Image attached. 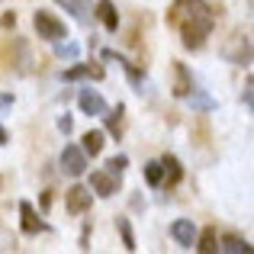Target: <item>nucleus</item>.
I'll list each match as a JSON object with an SVG mask.
<instances>
[{
    "label": "nucleus",
    "mask_w": 254,
    "mask_h": 254,
    "mask_svg": "<svg viewBox=\"0 0 254 254\" xmlns=\"http://www.w3.org/2000/svg\"><path fill=\"white\" fill-rule=\"evenodd\" d=\"M168 23L180 29L184 49L196 52L203 49V42L216 26V6H209L206 0H174L168 10Z\"/></svg>",
    "instance_id": "1"
},
{
    "label": "nucleus",
    "mask_w": 254,
    "mask_h": 254,
    "mask_svg": "<svg viewBox=\"0 0 254 254\" xmlns=\"http://www.w3.org/2000/svg\"><path fill=\"white\" fill-rule=\"evenodd\" d=\"M32 26H36L39 39H45V42H58V39H68V26H64L62 19L55 16V13H49V10H39L36 16H32Z\"/></svg>",
    "instance_id": "2"
},
{
    "label": "nucleus",
    "mask_w": 254,
    "mask_h": 254,
    "mask_svg": "<svg viewBox=\"0 0 254 254\" xmlns=\"http://www.w3.org/2000/svg\"><path fill=\"white\" fill-rule=\"evenodd\" d=\"M26 58V45L23 39H3L0 42V68L10 71V68H19V62Z\"/></svg>",
    "instance_id": "3"
},
{
    "label": "nucleus",
    "mask_w": 254,
    "mask_h": 254,
    "mask_svg": "<svg viewBox=\"0 0 254 254\" xmlns=\"http://www.w3.org/2000/svg\"><path fill=\"white\" fill-rule=\"evenodd\" d=\"M62 171L68 174V177H81V174L87 171V155L77 145H64L62 151Z\"/></svg>",
    "instance_id": "4"
},
{
    "label": "nucleus",
    "mask_w": 254,
    "mask_h": 254,
    "mask_svg": "<svg viewBox=\"0 0 254 254\" xmlns=\"http://www.w3.org/2000/svg\"><path fill=\"white\" fill-rule=\"evenodd\" d=\"M64 206H68V212H74V216L87 212L90 209V190H87V187H71V190L64 193Z\"/></svg>",
    "instance_id": "5"
},
{
    "label": "nucleus",
    "mask_w": 254,
    "mask_h": 254,
    "mask_svg": "<svg viewBox=\"0 0 254 254\" xmlns=\"http://www.w3.org/2000/svg\"><path fill=\"white\" fill-rule=\"evenodd\" d=\"M232 49H225V55L232 58V62L235 64H248L251 62V39L245 36V32H235V36H232Z\"/></svg>",
    "instance_id": "6"
},
{
    "label": "nucleus",
    "mask_w": 254,
    "mask_h": 254,
    "mask_svg": "<svg viewBox=\"0 0 254 254\" xmlns=\"http://www.w3.org/2000/svg\"><path fill=\"white\" fill-rule=\"evenodd\" d=\"M77 106H81V113H87V116H103L106 113V100L100 97L97 90H81Z\"/></svg>",
    "instance_id": "7"
},
{
    "label": "nucleus",
    "mask_w": 254,
    "mask_h": 254,
    "mask_svg": "<svg viewBox=\"0 0 254 254\" xmlns=\"http://www.w3.org/2000/svg\"><path fill=\"white\" fill-rule=\"evenodd\" d=\"M81 77H90V81H103L106 71L100 64H74V68L62 71V81H81Z\"/></svg>",
    "instance_id": "8"
},
{
    "label": "nucleus",
    "mask_w": 254,
    "mask_h": 254,
    "mask_svg": "<svg viewBox=\"0 0 254 254\" xmlns=\"http://www.w3.org/2000/svg\"><path fill=\"white\" fill-rule=\"evenodd\" d=\"M90 187L97 196H113V193L119 190V177H113V174H103V171H93L90 174Z\"/></svg>",
    "instance_id": "9"
},
{
    "label": "nucleus",
    "mask_w": 254,
    "mask_h": 254,
    "mask_svg": "<svg viewBox=\"0 0 254 254\" xmlns=\"http://www.w3.org/2000/svg\"><path fill=\"white\" fill-rule=\"evenodd\" d=\"M171 235L180 248H193V242H196V229H193L190 219H177V222L171 225Z\"/></svg>",
    "instance_id": "10"
},
{
    "label": "nucleus",
    "mask_w": 254,
    "mask_h": 254,
    "mask_svg": "<svg viewBox=\"0 0 254 254\" xmlns=\"http://www.w3.org/2000/svg\"><path fill=\"white\" fill-rule=\"evenodd\" d=\"M19 219H23V232H26V235H39V232L49 229V225H45L42 219L36 216V209H32V206L26 203V199L19 203Z\"/></svg>",
    "instance_id": "11"
},
{
    "label": "nucleus",
    "mask_w": 254,
    "mask_h": 254,
    "mask_svg": "<svg viewBox=\"0 0 254 254\" xmlns=\"http://www.w3.org/2000/svg\"><path fill=\"white\" fill-rule=\"evenodd\" d=\"M193 90V77L184 62H174V97H187Z\"/></svg>",
    "instance_id": "12"
},
{
    "label": "nucleus",
    "mask_w": 254,
    "mask_h": 254,
    "mask_svg": "<svg viewBox=\"0 0 254 254\" xmlns=\"http://www.w3.org/2000/svg\"><path fill=\"white\" fill-rule=\"evenodd\" d=\"M103 58H106V62H116V64H123V68H126V74H129V81L135 84V87H142V81H145V71H138L135 64L129 62V58H123L119 52H113V49H106V52H103Z\"/></svg>",
    "instance_id": "13"
},
{
    "label": "nucleus",
    "mask_w": 254,
    "mask_h": 254,
    "mask_svg": "<svg viewBox=\"0 0 254 254\" xmlns=\"http://www.w3.org/2000/svg\"><path fill=\"white\" fill-rule=\"evenodd\" d=\"M161 184H168V187H177L180 184V177H184V168H180V161L174 155H164L161 158Z\"/></svg>",
    "instance_id": "14"
},
{
    "label": "nucleus",
    "mask_w": 254,
    "mask_h": 254,
    "mask_svg": "<svg viewBox=\"0 0 254 254\" xmlns=\"http://www.w3.org/2000/svg\"><path fill=\"white\" fill-rule=\"evenodd\" d=\"M58 6H64V10L71 13V16L77 19V23H90V3H87V0H55Z\"/></svg>",
    "instance_id": "15"
},
{
    "label": "nucleus",
    "mask_w": 254,
    "mask_h": 254,
    "mask_svg": "<svg viewBox=\"0 0 254 254\" xmlns=\"http://www.w3.org/2000/svg\"><path fill=\"white\" fill-rule=\"evenodd\" d=\"M187 100H190V106H193V110H196V113H212V110H216V106H219L216 100L209 97V93L196 90V87H193V90L187 93Z\"/></svg>",
    "instance_id": "16"
},
{
    "label": "nucleus",
    "mask_w": 254,
    "mask_h": 254,
    "mask_svg": "<svg viewBox=\"0 0 254 254\" xmlns=\"http://www.w3.org/2000/svg\"><path fill=\"white\" fill-rule=\"evenodd\" d=\"M97 16L103 19V26L110 32H116V26H119V13H116V6H113V0H100L97 3Z\"/></svg>",
    "instance_id": "17"
},
{
    "label": "nucleus",
    "mask_w": 254,
    "mask_h": 254,
    "mask_svg": "<svg viewBox=\"0 0 254 254\" xmlns=\"http://www.w3.org/2000/svg\"><path fill=\"white\" fill-rule=\"evenodd\" d=\"M81 142H84V155H90V158H97L100 155V151H103V132H100V129H90V132H84V138H81Z\"/></svg>",
    "instance_id": "18"
},
{
    "label": "nucleus",
    "mask_w": 254,
    "mask_h": 254,
    "mask_svg": "<svg viewBox=\"0 0 254 254\" xmlns=\"http://www.w3.org/2000/svg\"><path fill=\"white\" fill-rule=\"evenodd\" d=\"M216 251H225V254H248L251 245L245 242V238H238V235H225L222 245H216Z\"/></svg>",
    "instance_id": "19"
},
{
    "label": "nucleus",
    "mask_w": 254,
    "mask_h": 254,
    "mask_svg": "<svg viewBox=\"0 0 254 254\" xmlns=\"http://www.w3.org/2000/svg\"><path fill=\"white\" fill-rule=\"evenodd\" d=\"M123 113H126V106L119 103L116 110H110V113H106V116H103V119H106V132H113V135H116V138L123 135Z\"/></svg>",
    "instance_id": "20"
},
{
    "label": "nucleus",
    "mask_w": 254,
    "mask_h": 254,
    "mask_svg": "<svg viewBox=\"0 0 254 254\" xmlns=\"http://www.w3.org/2000/svg\"><path fill=\"white\" fill-rule=\"evenodd\" d=\"M216 245H219V235H216V229H203L199 232V242H196V251H203V254H212L216 251Z\"/></svg>",
    "instance_id": "21"
},
{
    "label": "nucleus",
    "mask_w": 254,
    "mask_h": 254,
    "mask_svg": "<svg viewBox=\"0 0 254 254\" xmlns=\"http://www.w3.org/2000/svg\"><path fill=\"white\" fill-rule=\"evenodd\" d=\"M116 229H119V238H123L126 251H135V235H132V225H129V219H123V216H119V219H116Z\"/></svg>",
    "instance_id": "22"
},
{
    "label": "nucleus",
    "mask_w": 254,
    "mask_h": 254,
    "mask_svg": "<svg viewBox=\"0 0 254 254\" xmlns=\"http://www.w3.org/2000/svg\"><path fill=\"white\" fill-rule=\"evenodd\" d=\"M161 161H148L145 164V180H148V187H161Z\"/></svg>",
    "instance_id": "23"
},
{
    "label": "nucleus",
    "mask_w": 254,
    "mask_h": 254,
    "mask_svg": "<svg viewBox=\"0 0 254 254\" xmlns=\"http://www.w3.org/2000/svg\"><path fill=\"white\" fill-rule=\"evenodd\" d=\"M126 164H129V158H126V155H116V158H110V161H106V171H110L113 177H123Z\"/></svg>",
    "instance_id": "24"
},
{
    "label": "nucleus",
    "mask_w": 254,
    "mask_h": 254,
    "mask_svg": "<svg viewBox=\"0 0 254 254\" xmlns=\"http://www.w3.org/2000/svg\"><path fill=\"white\" fill-rule=\"evenodd\" d=\"M55 52H58V58H77V52H81V49H77L74 42H62V39H58Z\"/></svg>",
    "instance_id": "25"
},
{
    "label": "nucleus",
    "mask_w": 254,
    "mask_h": 254,
    "mask_svg": "<svg viewBox=\"0 0 254 254\" xmlns=\"http://www.w3.org/2000/svg\"><path fill=\"white\" fill-rule=\"evenodd\" d=\"M58 129H62V132H64V135H68V132H71V129H74V119H71V116H68V113H64V116H62V119H58Z\"/></svg>",
    "instance_id": "26"
},
{
    "label": "nucleus",
    "mask_w": 254,
    "mask_h": 254,
    "mask_svg": "<svg viewBox=\"0 0 254 254\" xmlns=\"http://www.w3.org/2000/svg\"><path fill=\"white\" fill-rule=\"evenodd\" d=\"M251 90H254V81L248 77V84H245V93H242V100H245V106H248V110L254 106V100H251Z\"/></svg>",
    "instance_id": "27"
},
{
    "label": "nucleus",
    "mask_w": 254,
    "mask_h": 254,
    "mask_svg": "<svg viewBox=\"0 0 254 254\" xmlns=\"http://www.w3.org/2000/svg\"><path fill=\"white\" fill-rule=\"evenodd\" d=\"M0 26H3V29L16 26V13H3V16H0Z\"/></svg>",
    "instance_id": "28"
},
{
    "label": "nucleus",
    "mask_w": 254,
    "mask_h": 254,
    "mask_svg": "<svg viewBox=\"0 0 254 254\" xmlns=\"http://www.w3.org/2000/svg\"><path fill=\"white\" fill-rule=\"evenodd\" d=\"M87 242H90V225H84V232H81V251H87V248H90Z\"/></svg>",
    "instance_id": "29"
},
{
    "label": "nucleus",
    "mask_w": 254,
    "mask_h": 254,
    "mask_svg": "<svg viewBox=\"0 0 254 254\" xmlns=\"http://www.w3.org/2000/svg\"><path fill=\"white\" fill-rule=\"evenodd\" d=\"M13 103V93H3V97H0V110H3V106H10Z\"/></svg>",
    "instance_id": "30"
},
{
    "label": "nucleus",
    "mask_w": 254,
    "mask_h": 254,
    "mask_svg": "<svg viewBox=\"0 0 254 254\" xmlns=\"http://www.w3.org/2000/svg\"><path fill=\"white\" fill-rule=\"evenodd\" d=\"M0 145H6V129L0 126Z\"/></svg>",
    "instance_id": "31"
}]
</instances>
